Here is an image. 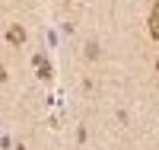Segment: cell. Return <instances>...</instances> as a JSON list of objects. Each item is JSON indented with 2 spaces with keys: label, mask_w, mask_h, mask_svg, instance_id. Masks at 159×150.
<instances>
[{
  "label": "cell",
  "mask_w": 159,
  "mask_h": 150,
  "mask_svg": "<svg viewBox=\"0 0 159 150\" xmlns=\"http://www.w3.org/2000/svg\"><path fill=\"white\" fill-rule=\"evenodd\" d=\"M22 38H25L22 29H10V42H22Z\"/></svg>",
  "instance_id": "7a4b0ae2"
},
{
  "label": "cell",
  "mask_w": 159,
  "mask_h": 150,
  "mask_svg": "<svg viewBox=\"0 0 159 150\" xmlns=\"http://www.w3.org/2000/svg\"><path fill=\"white\" fill-rule=\"evenodd\" d=\"M150 26H153V29H150V32H153V35L159 38V3L153 7V19H150Z\"/></svg>",
  "instance_id": "6da1fadb"
}]
</instances>
